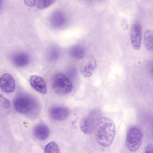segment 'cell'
I'll return each instance as SVG.
<instances>
[{"mask_svg":"<svg viewBox=\"0 0 153 153\" xmlns=\"http://www.w3.org/2000/svg\"><path fill=\"white\" fill-rule=\"evenodd\" d=\"M95 129L97 143L104 147L110 146L113 142L116 131L113 121L108 117L100 118L97 121Z\"/></svg>","mask_w":153,"mask_h":153,"instance_id":"cell-1","label":"cell"},{"mask_svg":"<svg viewBox=\"0 0 153 153\" xmlns=\"http://www.w3.org/2000/svg\"><path fill=\"white\" fill-rule=\"evenodd\" d=\"M52 87L55 92L60 95H65L72 90L73 85L69 79L62 73L57 72L53 76Z\"/></svg>","mask_w":153,"mask_h":153,"instance_id":"cell-2","label":"cell"},{"mask_svg":"<svg viewBox=\"0 0 153 153\" xmlns=\"http://www.w3.org/2000/svg\"><path fill=\"white\" fill-rule=\"evenodd\" d=\"M13 105L17 112L21 114H27L34 109L35 102L33 99L30 96L20 94L14 99Z\"/></svg>","mask_w":153,"mask_h":153,"instance_id":"cell-3","label":"cell"},{"mask_svg":"<svg viewBox=\"0 0 153 153\" xmlns=\"http://www.w3.org/2000/svg\"><path fill=\"white\" fill-rule=\"evenodd\" d=\"M143 134L141 130L136 126H133L129 129L127 135L126 146L131 152L137 151L140 148L143 140Z\"/></svg>","mask_w":153,"mask_h":153,"instance_id":"cell-4","label":"cell"},{"mask_svg":"<svg viewBox=\"0 0 153 153\" xmlns=\"http://www.w3.org/2000/svg\"><path fill=\"white\" fill-rule=\"evenodd\" d=\"M142 35L141 25L138 22L134 23L131 27V38L132 45L135 50H138L140 48Z\"/></svg>","mask_w":153,"mask_h":153,"instance_id":"cell-5","label":"cell"},{"mask_svg":"<svg viewBox=\"0 0 153 153\" xmlns=\"http://www.w3.org/2000/svg\"><path fill=\"white\" fill-rule=\"evenodd\" d=\"M69 113L68 109L65 107L54 106L50 108L49 111V115L53 120L58 121L66 119Z\"/></svg>","mask_w":153,"mask_h":153,"instance_id":"cell-6","label":"cell"},{"mask_svg":"<svg viewBox=\"0 0 153 153\" xmlns=\"http://www.w3.org/2000/svg\"><path fill=\"white\" fill-rule=\"evenodd\" d=\"M0 88L7 93L12 92L15 90V84L14 79L10 74L6 73L0 78Z\"/></svg>","mask_w":153,"mask_h":153,"instance_id":"cell-7","label":"cell"},{"mask_svg":"<svg viewBox=\"0 0 153 153\" xmlns=\"http://www.w3.org/2000/svg\"><path fill=\"white\" fill-rule=\"evenodd\" d=\"M29 81L31 86L36 91L43 94L46 93L47 85L41 77L38 75L32 76L30 78Z\"/></svg>","mask_w":153,"mask_h":153,"instance_id":"cell-8","label":"cell"},{"mask_svg":"<svg viewBox=\"0 0 153 153\" xmlns=\"http://www.w3.org/2000/svg\"><path fill=\"white\" fill-rule=\"evenodd\" d=\"M96 122L95 119L93 117H88L82 118L80 123L81 130L86 134L92 133L95 129Z\"/></svg>","mask_w":153,"mask_h":153,"instance_id":"cell-9","label":"cell"},{"mask_svg":"<svg viewBox=\"0 0 153 153\" xmlns=\"http://www.w3.org/2000/svg\"><path fill=\"white\" fill-rule=\"evenodd\" d=\"M67 18L64 13L61 11L57 10L51 15L50 21L52 25L56 28L63 26L66 23Z\"/></svg>","mask_w":153,"mask_h":153,"instance_id":"cell-10","label":"cell"},{"mask_svg":"<svg viewBox=\"0 0 153 153\" xmlns=\"http://www.w3.org/2000/svg\"><path fill=\"white\" fill-rule=\"evenodd\" d=\"M12 62L16 66L24 67L28 65L30 62L28 55L24 52H19L14 54L12 56Z\"/></svg>","mask_w":153,"mask_h":153,"instance_id":"cell-11","label":"cell"},{"mask_svg":"<svg viewBox=\"0 0 153 153\" xmlns=\"http://www.w3.org/2000/svg\"><path fill=\"white\" fill-rule=\"evenodd\" d=\"M33 132L35 137L42 140L48 137L50 134V130L46 125L41 124L36 126L34 128Z\"/></svg>","mask_w":153,"mask_h":153,"instance_id":"cell-12","label":"cell"},{"mask_svg":"<svg viewBox=\"0 0 153 153\" xmlns=\"http://www.w3.org/2000/svg\"><path fill=\"white\" fill-rule=\"evenodd\" d=\"M85 61L81 68L85 75L89 76L91 75V71L94 70L95 67V60L93 57L90 56Z\"/></svg>","mask_w":153,"mask_h":153,"instance_id":"cell-13","label":"cell"},{"mask_svg":"<svg viewBox=\"0 0 153 153\" xmlns=\"http://www.w3.org/2000/svg\"><path fill=\"white\" fill-rule=\"evenodd\" d=\"M9 100L0 94V116L4 117L7 114L10 108Z\"/></svg>","mask_w":153,"mask_h":153,"instance_id":"cell-14","label":"cell"},{"mask_svg":"<svg viewBox=\"0 0 153 153\" xmlns=\"http://www.w3.org/2000/svg\"><path fill=\"white\" fill-rule=\"evenodd\" d=\"M144 44L145 47L148 50L152 51L153 49V33L150 30H146L144 33Z\"/></svg>","mask_w":153,"mask_h":153,"instance_id":"cell-15","label":"cell"},{"mask_svg":"<svg viewBox=\"0 0 153 153\" xmlns=\"http://www.w3.org/2000/svg\"><path fill=\"white\" fill-rule=\"evenodd\" d=\"M70 53L73 57L76 59H81L84 56L85 51L82 47L75 45L71 49Z\"/></svg>","mask_w":153,"mask_h":153,"instance_id":"cell-16","label":"cell"},{"mask_svg":"<svg viewBox=\"0 0 153 153\" xmlns=\"http://www.w3.org/2000/svg\"><path fill=\"white\" fill-rule=\"evenodd\" d=\"M45 153H56L59 152V149L58 145L54 142H51L48 143L44 149Z\"/></svg>","mask_w":153,"mask_h":153,"instance_id":"cell-17","label":"cell"},{"mask_svg":"<svg viewBox=\"0 0 153 153\" xmlns=\"http://www.w3.org/2000/svg\"><path fill=\"white\" fill-rule=\"evenodd\" d=\"M56 0H38L37 7L40 9H42L51 6Z\"/></svg>","mask_w":153,"mask_h":153,"instance_id":"cell-18","label":"cell"},{"mask_svg":"<svg viewBox=\"0 0 153 153\" xmlns=\"http://www.w3.org/2000/svg\"><path fill=\"white\" fill-rule=\"evenodd\" d=\"M25 4L29 7H34L36 4V0H24Z\"/></svg>","mask_w":153,"mask_h":153,"instance_id":"cell-19","label":"cell"},{"mask_svg":"<svg viewBox=\"0 0 153 153\" xmlns=\"http://www.w3.org/2000/svg\"><path fill=\"white\" fill-rule=\"evenodd\" d=\"M145 153H152L153 151V147L152 144H148L146 146L145 150Z\"/></svg>","mask_w":153,"mask_h":153,"instance_id":"cell-20","label":"cell"},{"mask_svg":"<svg viewBox=\"0 0 153 153\" xmlns=\"http://www.w3.org/2000/svg\"><path fill=\"white\" fill-rule=\"evenodd\" d=\"M3 3V0H0V10L2 8Z\"/></svg>","mask_w":153,"mask_h":153,"instance_id":"cell-21","label":"cell"}]
</instances>
